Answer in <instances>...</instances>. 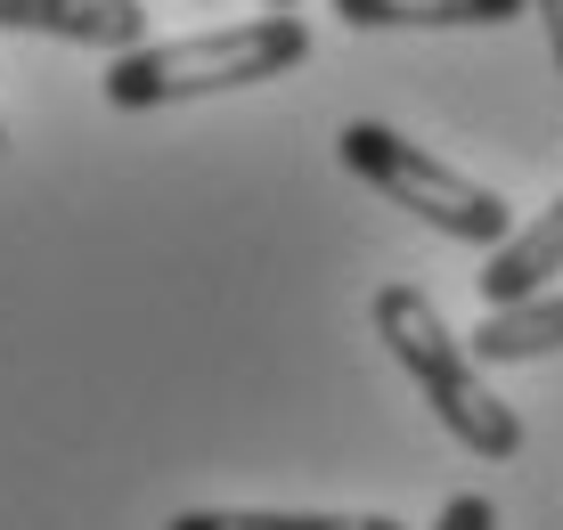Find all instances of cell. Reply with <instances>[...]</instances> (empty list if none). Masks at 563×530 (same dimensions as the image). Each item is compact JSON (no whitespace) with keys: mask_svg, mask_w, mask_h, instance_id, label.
Masks as SVG:
<instances>
[{"mask_svg":"<svg viewBox=\"0 0 563 530\" xmlns=\"http://www.w3.org/2000/svg\"><path fill=\"white\" fill-rule=\"evenodd\" d=\"M555 269H563V196L531 229H507V245H490V262H482V302L507 310L522 294H548Z\"/></svg>","mask_w":563,"mask_h":530,"instance_id":"5","label":"cell"},{"mask_svg":"<svg viewBox=\"0 0 563 530\" xmlns=\"http://www.w3.org/2000/svg\"><path fill=\"white\" fill-rule=\"evenodd\" d=\"M310 57V25L295 9H269L254 25H221V33H188V42H140L107 66V107L147 114V107H180V98L212 90H254L278 82Z\"/></svg>","mask_w":563,"mask_h":530,"instance_id":"1","label":"cell"},{"mask_svg":"<svg viewBox=\"0 0 563 530\" xmlns=\"http://www.w3.org/2000/svg\"><path fill=\"white\" fill-rule=\"evenodd\" d=\"M262 9H302V0H262Z\"/></svg>","mask_w":563,"mask_h":530,"instance_id":"11","label":"cell"},{"mask_svg":"<svg viewBox=\"0 0 563 530\" xmlns=\"http://www.w3.org/2000/svg\"><path fill=\"white\" fill-rule=\"evenodd\" d=\"M367 319H376L384 351L409 367V384L424 391V408H433V417L450 424V433L474 449V457H490V465L522 457V417L498 400L490 384H482V360L450 335V327H441L433 294H417V286H376Z\"/></svg>","mask_w":563,"mask_h":530,"instance_id":"2","label":"cell"},{"mask_svg":"<svg viewBox=\"0 0 563 530\" xmlns=\"http://www.w3.org/2000/svg\"><path fill=\"white\" fill-rule=\"evenodd\" d=\"M335 155H343V172L352 180H367L376 196H393L400 212H417L424 229H441V238H457V245H507V229H515V205L498 188H482V180H465L457 164H441V155H424L417 140H400L393 123H343L335 131Z\"/></svg>","mask_w":563,"mask_h":530,"instance_id":"3","label":"cell"},{"mask_svg":"<svg viewBox=\"0 0 563 530\" xmlns=\"http://www.w3.org/2000/svg\"><path fill=\"white\" fill-rule=\"evenodd\" d=\"M465 351H474V360H490V367H507V360H548V351H563V286H555V294H522V302L490 310V319L465 335Z\"/></svg>","mask_w":563,"mask_h":530,"instance_id":"6","label":"cell"},{"mask_svg":"<svg viewBox=\"0 0 563 530\" xmlns=\"http://www.w3.org/2000/svg\"><path fill=\"white\" fill-rule=\"evenodd\" d=\"M531 0H335V16L352 33L384 25H515Z\"/></svg>","mask_w":563,"mask_h":530,"instance_id":"7","label":"cell"},{"mask_svg":"<svg viewBox=\"0 0 563 530\" xmlns=\"http://www.w3.org/2000/svg\"><path fill=\"white\" fill-rule=\"evenodd\" d=\"M164 530H409L400 515H286V506H188Z\"/></svg>","mask_w":563,"mask_h":530,"instance_id":"8","label":"cell"},{"mask_svg":"<svg viewBox=\"0 0 563 530\" xmlns=\"http://www.w3.org/2000/svg\"><path fill=\"white\" fill-rule=\"evenodd\" d=\"M0 33H49L74 49H140L147 9L140 0H0Z\"/></svg>","mask_w":563,"mask_h":530,"instance_id":"4","label":"cell"},{"mask_svg":"<svg viewBox=\"0 0 563 530\" xmlns=\"http://www.w3.org/2000/svg\"><path fill=\"white\" fill-rule=\"evenodd\" d=\"M539 16H548V49H555V66H563V0H531Z\"/></svg>","mask_w":563,"mask_h":530,"instance_id":"10","label":"cell"},{"mask_svg":"<svg viewBox=\"0 0 563 530\" xmlns=\"http://www.w3.org/2000/svg\"><path fill=\"white\" fill-rule=\"evenodd\" d=\"M433 530H498V506L482 498V489H457V498L433 515Z\"/></svg>","mask_w":563,"mask_h":530,"instance_id":"9","label":"cell"}]
</instances>
